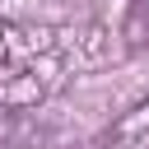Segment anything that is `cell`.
Returning a JSON list of instances; mask_svg holds the SVG:
<instances>
[{
    "label": "cell",
    "mask_w": 149,
    "mask_h": 149,
    "mask_svg": "<svg viewBox=\"0 0 149 149\" xmlns=\"http://www.w3.org/2000/svg\"><path fill=\"white\" fill-rule=\"evenodd\" d=\"M126 37H130V47H149V0H130V9H126Z\"/></svg>",
    "instance_id": "6da1fadb"
}]
</instances>
